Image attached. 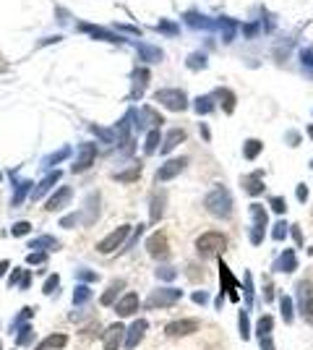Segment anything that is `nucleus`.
Instances as JSON below:
<instances>
[{
  "label": "nucleus",
  "mask_w": 313,
  "mask_h": 350,
  "mask_svg": "<svg viewBox=\"0 0 313 350\" xmlns=\"http://www.w3.org/2000/svg\"><path fill=\"white\" fill-rule=\"evenodd\" d=\"M68 345V335H63V332H55L50 337H44V343L37 345V350H63Z\"/></svg>",
  "instance_id": "20"
},
{
  "label": "nucleus",
  "mask_w": 313,
  "mask_h": 350,
  "mask_svg": "<svg viewBox=\"0 0 313 350\" xmlns=\"http://www.w3.org/2000/svg\"><path fill=\"white\" fill-rule=\"evenodd\" d=\"M279 308H282V321H284V324H292V316H295V308H292V298L282 296Z\"/></svg>",
  "instance_id": "31"
},
{
  "label": "nucleus",
  "mask_w": 313,
  "mask_h": 350,
  "mask_svg": "<svg viewBox=\"0 0 313 350\" xmlns=\"http://www.w3.org/2000/svg\"><path fill=\"white\" fill-rule=\"evenodd\" d=\"M34 316V308H21V311H18V316L11 321V327H8V332H16V329L18 327H21V324H26V319H32Z\"/></svg>",
  "instance_id": "35"
},
{
  "label": "nucleus",
  "mask_w": 313,
  "mask_h": 350,
  "mask_svg": "<svg viewBox=\"0 0 313 350\" xmlns=\"http://www.w3.org/2000/svg\"><path fill=\"white\" fill-rule=\"evenodd\" d=\"M139 296L136 293H125V296L120 298V301H115V314L120 316V319H125V316H133L136 311H139Z\"/></svg>",
  "instance_id": "12"
},
{
  "label": "nucleus",
  "mask_w": 313,
  "mask_h": 350,
  "mask_svg": "<svg viewBox=\"0 0 313 350\" xmlns=\"http://www.w3.org/2000/svg\"><path fill=\"white\" fill-rule=\"evenodd\" d=\"M125 288V280H115L113 285H110V288L102 293V298H99V303H102V306H113V303L117 301V296H120V290Z\"/></svg>",
  "instance_id": "22"
},
{
  "label": "nucleus",
  "mask_w": 313,
  "mask_h": 350,
  "mask_svg": "<svg viewBox=\"0 0 313 350\" xmlns=\"http://www.w3.org/2000/svg\"><path fill=\"white\" fill-rule=\"evenodd\" d=\"M186 165H188L186 157H180V160H167L159 170H156V180H172L175 175L183 173V168H186Z\"/></svg>",
  "instance_id": "14"
},
{
  "label": "nucleus",
  "mask_w": 313,
  "mask_h": 350,
  "mask_svg": "<svg viewBox=\"0 0 313 350\" xmlns=\"http://www.w3.org/2000/svg\"><path fill=\"white\" fill-rule=\"evenodd\" d=\"M188 277L193 280V282H204L206 280V272H204V266H198V264H188Z\"/></svg>",
  "instance_id": "38"
},
{
  "label": "nucleus",
  "mask_w": 313,
  "mask_h": 350,
  "mask_svg": "<svg viewBox=\"0 0 313 350\" xmlns=\"http://www.w3.org/2000/svg\"><path fill=\"white\" fill-rule=\"evenodd\" d=\"M214 97H222V102H225V113H233V107H235V94L230 89H217V94Z\"/></svg>",
  "instance_id": "37"
},
{
  "label": "nucleus",
  "mask_w": 313,
  "mask_h": 350,
  "mask_svg": "<svg viewBox=\"0 0 313 350\" xmlns=\"http://www.w3.org/2000/svg\"><path fill=\"white\" fill-rule=\"evenodd\" d=\"M164 204H167V196H164L162 191H156L154 199H152V207H149V219H152V222L162 219V215H164Z\"/></svg>",
  "instance_id": "21"
},
{
  "label": "nucleus",
  "mask_w": 313,
  "mask_h": 350,
  "mask_svg": "<svg viewBox=\"0 0 313 350\" xmlns=\"http://www.w3.org/2000/svg\"><path fill=\"white\" fill-rule=\"evenodd\" d=\"M21 277H24V269H13L11 277H8V288H16V285L21 282Z\"/></svg>",
  "instance_id": "53"
},
{
  "label": "nucleus",
  "mask_w": 313,
  "mask_h": 350,
  "mask_svg": "<svg viewBox=\"0 0 313 350\" xmlns=\"http://www.w3.org/2000/svg\"><path fill=\"white\" fill-rule=\"evenodd\" d=\"M131 235V225H120V227H115L113 233H110L105 241H99L97 243V251L99 254H113V251H117L123 243H125V238Z\"/></svg>",
  "instance_id": "5"
},
{
  "label": "nucleus",
  "mask_w": 313,
  "mask_h": 350,
  "mask_svg": "<svg viewBox=\"0 0 313 350\" xmlns=\"http://www.w3.org/2000/svg\"><path fill=\"white\" fill-rule=\"evenodd\" d=\"M183 298L180 288H156L149 293V301H146V308H167L172 303H178Z\"/></svg>",
  "instance_id": "3"
},
{
  "label": "nucleus",
  "mask_w": 313,
  "mask_h": 350,
  "mask_svg": "<svg viewBox=\"0 0 313 350\" xmlns=\"http://www.w3.org/2000/svg\"><path fill=\"white\" fill-rule=\"evenodd\" d=\"M32 191V180H16V193H13V207H18Z\"/></svg>",
  "instance_id": "29"
},
{
  "label": "nucleus",
  "mask_w": 313,
  "mask_h": 350,
  "mask_svg": "<svg viewBox=\"0 0 313 350\" xmlns=\"http://www.w3.org/2000/svg\"><path fill=\"white\" fill-rule=\"evenodd\" d=\"M272 238H274V241H284V238H287V222H284V219H279V222L274 225Z\"/></svg>",
  "instance_id": "43"
},
{
  "label": "nucleus",
  "mask_w": 313,
  "mask_h": 350,
  "mask_svg": "<svg viewBox=\"0 0 313 350\" xmlns=\"http://www.w3.org/2000/svg\"><path fill=\"white\" fill-rule=\"evenodd\" d=\"M29 248H39V251H58L60 248V243L55 241V238H50V235H42V238H34V241H29Z\"/></svg>",
  "instance_id": "25"
},
{
  "label": "nucleus",
  "mask_w": 313,
  "mask_h": 350,
  "mask_svg": "<svg viewBox=\"0 0 313 350\" xmlns=\"http://www.w3.org/2000/svg\"><path fill=\"white\" fill-rule=\"evenodd\" d=\"M146 329H149V321H146V319H136L133 324L125 329V343H123V345H125L128 350H133L136 345H141Z\"/></svg>",
  "instance_id": "10"
},
{
  "label": "nucleus",
  "mask_w": 313,
  "mask_h": 350,
  "mask_svg": "<svg viewBox=\"0 0 313 350\" xmlns=\"http://www.w3.org/2000/svg\"><path fill=\"white\" fill-rule=\"evenodd\" d=\"M159 139H162V133L156 131V128H152V131L146 133V141H144V154H154V149L159 146Z\"/></svg>",
  "instance_id": "30"
},
{
  "label": "nucleus",
  "mask_w": 313,
  "mask_h": 350,
  "mask_svg": "<svg viewBox=\"0 0 313 350\" xmlns=\"http://www.w3.org/2000/svg\"><path fill=\"white\" fill-rule=\"evenodd\" d=\"M66 157H68V146H63L60 152H55L52 157H47V160H44V165H55V162H60V160H66Z\"/></svg>",
  "instance_id": "48"
},
{
  "label": "nucleus",
  "mask_w": 313,
  "mask_h": 350,
  "mask_svg": "<svg viewBox=\"0 0 313 350\" xmlns=\"http://www.w3.org/2000/svg\"><path fill=\"white\" fill-rule=\"evenodd\" d=\"M237 332H240L243 340L251 337V321H248V311H245V308L237 314Z\"/></svg>",
  "instance_id": "33"
},
{
  "label": "nucleus",
  "mask_w": 313,
  "mask_h": 350,
  "mask_svg": "<svg viewBox=\"0 0 313 350\" xmlns=\"http://www.w3.org/2000/svg\"><path fill=\"white\" fill-rule=\"evenodd\" d=\"M206 66V58L204 55H198V52H193L191 58H188V68H193V71H198V68H204Z\"/></svg>",
  "instance_id": "44"
},
{
  "label": "nucleus",
  "mask_w": 313,
  "mask_h": 350,
  "mask_svg": "<svg viewBox=\"0 0 313 350\" xmlns=\"http://www.w3.org/2000/svg\"><path fill=\"white\" fill-rule=\"evenodd\" d=\"M89 301H91V290L86 285H76L73 288V306H86Z\"/></svg>",
  "instance_id": "27"
},
{
  "label": "nucleus",
  "mask_w": 313,
  "mask_h": 350,
  "mask_svg": "<svg viewBox=\"0 0 313 350\" xmlns=\"http://www.w3.org/2000/svg\"><path fill=\"white\" fill-rule=\"evenodd\" d=\"M146 84H149V71H146V68H136L133 71V91H131V97L139 99L144 94Z\"/></svg>",
  "instance_id": "19"
},
{
  "label": "nucleus",
  "mask_w": 313,
  "mask_h": 350,
  "mask_svg": "<svg viewBox=\"0 0 313 350\" xmlns=\"http://www.w3.org/2000/svg\"><path fill=\"white\" fill-rule=\"evenodd\" d=\"M141 58H146V60H162V52L154 50V47H144L141 50Z\"/></svg>",
  "instance_id": "49"
},
{
  "label": "nucleus",
  "mask_w": 313,
  "mask_h": 350,
  "mask_svg": "<svg viewBox=\"0 0 313 350\" xmlns=\"http://www.w3.org/2000/svg\"><path fill=\"white\" fill-rule=\"evenodd\" d=\"M29 264H44L47 262V254L44 251H34V254H29V259H26Z\"/></svg>",
  "instance_id": "52"
},
{
  "label": "nucleus",
  "mask_w": 313,
  "mask_h": 350,
  "mask_svg": "<svg viewBox=\"0 0 313 350\" xmlns=\"http://www.w3.org/2000/svg\"><path fill=\"white\" fill-rule=\"evenodd\" d=\"M125 343V327L120 321H115V324H110L105 332H102V348L105 350H120Z\"/></svg>",
  "instance_id": "8"
},
{
  "label": "nucleus",
  "mask_w": 313,
  "mask_h": 350,
  "mask_svg": "<svg viewBox=\"0 0 313 350\" xmlns=\"http://www.w3.org/2000/svg\"><path fill=\"white\" fill-rule=\"evenodd\" d=\"M272 209L277 212V215H284V212H287V204H284V199L274 196V199H272Z\"/></svg>",
  "instance_id": "51"
},
{
  "label": "nucleus",
  "mask_w": 313,
  "mask_h": 350,
  "mask_svg": "<svg viewBox=\"0 0 313 350\" xmlns=\"http://www.w3.org/2000/svg\"><path fill=\"white\" fill-rule=\"evenodd\" d=\"M264 230H266V222H253V227H251V243L253 246H259L264 241Z\"/></svg>",
  "instance_id": "39"
},
{
  "label": "nucleus",
  "mask_w": 313,
  "mask_h": 350,
  "mask_svg": "<svg viewBox=\"0 0 313 350\" xmlns=\"http://www.w3.org/2000/svg\"><path fill=\"white\" fill-rule=\"evenodd\" d=\"M146 251H149L154 259L159 262H167L170 259V243H167V235L164 233H154L146 238Z\"/></svg>",
  "instance_id": "9"
},
{
  "label": "nucleus",
  "mask_w": 313,
  "mask_h": 350,
  "mask_svg": "<svg viewBox=\"0 0 313 350\" xmlns=\"http://www.w3.org/2000/svg\"><path fill=\"white\" fill-rule=\"evenodd\" d=\"M78 217H81V215H68V217H63V219H60V227H73V225L78 222Z\"/></svg>",
  "instance_id": "54"
},
{
  "label": "nucleus",
  "mask_w": 313,
  "mask_h": 350,
  "mask_svg": "<svg viewBox=\"0 0 313 350\" xmlns=\"http://www.w3.org/2000/svg\"><path fill=\"white\" fill-rule=\"evenodd\" d=\"M94 157H97V144H81V149H78V160L73 162V173H81V170H86L89 165H94Z\"/></svg>",
  "instance_id": "13"
},
{
  "label": "nucleus",
  "mask_w": 313,
  "mask_h": 350,
  "mask_svg": "<svg viewBox=\"0 0 313 350\" xmlns=\"http://www.w3.org/2000/svg\"><path fill=\"white\" fill-rule=\"evenodd\" d=\"M201 136H204V141H209V139H211V133H209V128H206V126H201Z\"/></svg>",
  "instance_id": "62"
},
{
  "label": "nucleus",
  "mask_w": 313,
  "mask_h": 350,
  "mask_svg": "<svg viewBox=\"0 0 313 350\" xmlns=\"http://www.w3.org/2000/svg\"><path fill=\"white\" fill-rule=\"evenodd\" d=\"M298 199H300V201H306V199H308V188L303 186V183L298 186Z\"/></svg>",
  "instance_id": "59"
},
{
  "label": "nucleus",
  "mask_w": 313,
  "mask_h": 350,
  "mask_svg": "<svg viewBox=\"0 0 313 350\" xmlns=\"http://www.w3.org/2000/svg\"><path fill=\"white\" fill-rule=\"evenodd\" d=\"M243 285H245V303H248V306H253V274L251 272H245Z\"/></svg>",
  "instance_id": "42"
},
{
  "label": "nucleus",
  "mask_w": 313,
  "mask_h": 350,
  "mask_svg": "<svg viewBox=\"0 0 313 350\" xmlns=\"http://www.w3.org/2000/svg\"><path fill=\"white\" fill-rule=\"evenodd\" d=\"M8 266H11V262H0V277H3V274L8 272Z\"/></svg>",
  "instance_id": "61"
},
{
  "label": "nucleus",
  "mask_w": 313,
  "mask_h": 350,
  "mask_svg": "<svg viewBox=\"0 0 313 350\" xmlns=\"http://www.w3.org/2000/svg\"><path fill=\"white\" fill-rule=\"evenodd\" d=\"M29 280H32V274L24 272V277H21V282H18V288H21V290H29V285H32Z\"/></svg>",
  "instance_id": "58"
},
{
  "label": "nucleus",
  "mask_w": 313,
  "mask_h": 350,
  "mask_svg": "<svg viewBox=\"0 0 313 350\" xmlns=\"http://www.w3.org/2000/svg\"><path fill=\"white\" fill-rule=\"evenodd\" d=\"M272 329H274V319L266 314V316H261L259 321H256V335L259 337H266V335H272Z\"/></svg>",
  "instance_id": "32"
},
{
  "label": "nucleus",
  "mask_w": 313,
  "mask_h": 350,
  "mask_svg": "<svg viewBox=\"0 0 313 350\" xmlns=\"http://www.w3.org/2000/svg\"><path fill=\"white\" fill-rule=\"evenodd\" d=\"M198 327H201V321L198 319H175L170 321L167 327H164V335L167 337H188L193 332H198Z\"/></svg>",
  "instance_id": "7"
},
{
  "label": "nucleus",
  "mask_w": 313,
  "mask_h": 350,
  "mask_svg": "<svg viewBox=\"0 0 313 350\" xmlns=\"http://www.w3.org/2000/svg\"><path fill=\"white\" fill-rule=\"evenodd\" d=\"M11 233H13L16 238H21V235H26V233H32V225H29V222H16V225L11 227Z\"/></svg>",
  "instance_id": "47"
},
{
  "label": "nucleus",
  "mask_w": 313,
  "mask_h": 350,
  "mask_svg": "<svg viewBox=\"0 0 313 350\" xmlns=\"http://www.w3.org/2000/svg\"><path fill=\"white\" fill-rule=\"evenodd\" d=\"M243 188L248 191V196H259V193L264 191V173L256 170V173H251V175H245Z\"/></svg>",
  "instance_id": "18"
},
{
  "label": "nucleus",
  "mask_w": 313,
  "mask_h": 350,
  "mask_svg": "<svg viewBox=\"0 0 313 350\" xmlns=\"http://www.w3.org/2000/svg\"><path fill=\"white\" fill-rule=\"evenodd\" d=\"M175 277H178V269H175V266H170V264H159V266H156V280L170 282Z\"/></svg>",
  "instance_id": "36"
},
{
  "label": "nucleus",
  "mask_w": 313,
  "mask_h": 350,
  "mask_svg": "<svg viewBox=\"0 0 313 350\" xmlns=\"http://www.w3.org/2000/svg\"><path fill=\"white\" fill-rule=\"evenodd\" d=\"M34 343V327L26 321V324H21L16 329V345L18 348H26V345H32Z\"/></svg>",
  "instance_id": "24"
},
{
  "label": "nucleus",
  "mask_w": 313,
  "mask_h": 350,
  "mask_svg": "<svg viewBox=\"0 0 313 350\" xmlns=\"http://www.w3.org/2000/svg\"><path fill=\"white\" fill-rule=\"evenodd\" d=\"M139 173H141V168L136 165V168L125 170V173H117V175H113V178H115V180H123V183H128V180H139Z\"/></svg>",
  "instance_id": "40"
},
{
  "label": "nucleus",
  "mask_w": 313,
  "mask_h": 350,
  "mask_svg": "<svg viewBox=\"0 0 313 350\" xmlns=\"http://www.w3.org/2000/svg\"><path fill=\"white\" fill-rule=\"evenodd\" d=\"M156 102H162L167 110H172V113H183V110L188 107V97L183 94L180 89H162V91H156Z\"/></svg>",
  "instance_id": "4"
},
{
  "label": "nucleus",
  "mask_w": 313,
  "mask_h": 350,
  "mask_svg": "<svg viewBox=\"0 0 313 350\" xmlns=\"http://www.w3.org/2000/svg\"><path fill=\"white\" fill-rule=\"evenodd\" d=\"M251 217L253 222H269V215H266V209L261 204H251Z\"/></svg>",
  "instance_id": "41"
},
{
  "label": "nucleus",
  "mask_w": 313,
  "mask_h": 350,
  "mask_svg": "<svg viewBox=\"0 0 313 350\" xmlns=\"http://www.w3.org/2000/svg\"><path fill=\"white\" fill-rule=\"evenodd\" d=\"M71 196H73V188L71 186H63V188H58V191L52 193V199L44 204V209H47V212H58V209H63V207L68 204Z\"/></svg>",
  "instance_id": "15"
},
{
  "label": "nucleus",
  "mask_w": 313,
  "mask_h": 350,
  "mask_svg": "<svg viewBox=\"0 0 313 350\" xmlns=\"http://www.w3.org/2000/svg\"><path fill=\"white\" fill-rule=\"evenodd\" d=\"M193 303H196V306H206V301H209V293L206 290H196V293H193Z\"/></svg>",
  "instance_id": "50"
},
{
  "label": "nucleus",
  "mask_w": 313,
  "mask_h": 350,
  "mask_svg": "<svg viewBox=\"0 0 313 350\" xmlns=\"http://www.w3.org/2000/svg\"><path fill=\"white\" fill-rule=\"evenodd\" d=\"M298 269V259H295V251L292 248H287V251H282V256H277V262H274V272H295Z\"/></svg>",
  "instance_id": "16"
},
{
  "label": "nucleus",
  "mask_w": 313,
  "mask_h": 350,
  "mask_svg": "<svg viewBox=\"0 0 313 350\" xmlns=\"http://www.w3.org/2000/svg\"><path fill=\"white\" fill-rule=\"evenodd\" d=\"M183 141H186V131H183V128H172V131L167 133V141L162 144V154H170L175 146L183 144Z\"/></svg>",
  "instance_id": "23"
},
{
  "label": "nucleus",
  "mask_w": 313,
  "mask_h": 350,
  "mask_svg": "<svg viewBox=\"0 0 313 350\" xmlns=\"http://www.w3.org/2000/svg\"><path fill=\"white\" fill-rule=\"evenodd\" d=\"M308 133H311V136H313V126H311V131H308Z\"/></svg>",
  "instance_id": "63"
},
{
  "label": "nucleus",
  "mask_w": 313,
  "mask_h": 350,
  "mask_svg": "<svg viewBox=\"0 0 313 350\" xmlns=\"http://www.w3.org/2000/svg\"><path fill=\"white\" fill-rule=\"evenodd\" d=\"M206 212L219 219H230V215H233V196H230V191L227 188L211 191L206 196Z\"/></svg>",
  "instance_id": "1"
},
{
  "label": "nucleus",
  "mask_w": 313,
  "mask_h": 350,
  "mask_svg": "<svg viewBox=\"0 0 313 350\" xmlns=\"http://www.w3.org/2000/svg\"><path fill=\"white\" fill-rule=\"evenodd\" d=\"M76 277H78L81 282H97V280H99V274H97V272H91V269H78V272H76Z\"/></svg>",
  "instance_id": "46"
},
{
  "label": "nucleus",
  "mask_w": 313,
  "mask_h": 350,
  "mask_svg": "<svg viewBox=\"0 0 313 350\" xmlns=\"http://www.w3.org/2000/svg\"><path fill=\"white\" fill-rule=\"evenodd\" d=\"M196 113H198V115L214 113V97H198V99H196Z\"/></svg>",
  "instance_id": "34"
},
{
  "label": "nucleus",
  "mask_w": 313,
  "mask_h": 350,
  "mask_svg": "<svg viewBox=\"0 0 313 350\" xmlns=\"http://www.w3.org/2000/svg\"><path fill=\"white\" fill-rule=\"evenodd\" d=\"M298 308L306 319H313V290L311 282H300L298 285Z\"/></svg>",
  "instance_id": "11"
},
{
  "label": "nucleus",
  "mask_w": 313,
  "mask_h": 350,
  "mask_svg": "<svg viewBox=\"0 0 313 350\" xmlns=\"http://www.w3.org/2000/svg\"><path fill=\"white\" fill-rule=\"evenodd\" d=\"M290 233H292V241H295L298 246H303V233H300V227H298V225H292V227H290Z\"/></svg>",
  "instance_id": "57"
},
{
  "label": "nucleus",
  "mask_w": 313,
  "mask_h": 350,
  "mask_svg": "<svg viewBox=\"0 0 313 350\" xmlns=\"http://www.w3.org/2000/svg\"><path fill=\"white\" fill-rule=\"evenodd\" d=\"M261 149H264V144L259 139H248L243 146V154H245V160H256L261 154Z\"/></svg>",
  "instance_id": "28"
},
{
  "label": "nucleus",
  "mask_w": 313,
  "mask_h": 350,
  "mask_svg": "<svg viewBox=\"0 0 313 350\" xmlns=\"http://www.w3.org/2000/svg\"><path fill=\"white\" fill-rule=\"evenodd\" d=\"M60 175H63L60 170H52V173L47 175V178H44V180L39 183V186H37V188L32 191V201H39V199H44V196H47V191H50V188L55 186V183L60 180Z\"/></svg>",
  "instance_id": "17"
},
{
  "label": "nucleus",
  "mask_w": 313,
  "mask_h": 350,
  "mask_svg": "<svg viewBox=\"0 0 313 350\" xmlns=\"http://www.w3.org/2000/svg\"><path fill=\"white\" fill-rule=\"evenodd\" d=\"M0 350H3V345H0Z\"/></svg>",
  "instance_id": "64"
},
{
  "label": "nucleus",
  "mask_w": 313,
  "mask_h": 350,
  "mask_svg": "<svg viewBox=\"0 0 313 350\" xmlns=\"http://www.w3.org/2000/svg\"><path fill=\"white\" fill-rule=\"evenodd\" d=\"M225 246H227L225 235L211 230V233H204V235L196 241V251H198L201 259H211V256H219V254H222Z\"/></svg>",
  "instance_id": "2"
},
{
  "label": "nucleus",
  "mask_w": 313,
  "mask_h": 350,
  "mask_svg": "<svg viewBox=\"0 0 313 350\" xmlns=\"http://www.w3.org/2000/svg\"><path fill=\"white\" fill-rule=\"evenodd\" d=\"M264 298H266V303H272V301H274V285H272V282H266V285H264Z\"/></svg>",
  "instance_id": "56"
},
{
  "label": "nucleus",
  "mask_w": 313,
  "mask_h": 350,
  "mask_svg": "<svg viewBox=\"0 0 313 350\" xmlns=\"http://www.w3.org/2000/svg\"><path fill=\"white\" fill-rule=\"evenodd\" d=\"M219 280H222V288H219V293L222 296H230V301L233 303H240V293H237V280L235 274L230 272V266L219 259Z\"/></svg>",
  "instance_id": "6"
},
{
  "label": "nucleus",
  "mask_w": 313,
  "mask_h": 350,
  "mask_svg": "<svg viewBox=\"0 0 313 350\" xmlns=\"http://www.w3.org/2000/svg\"><path fill=\"white\" fill-rule=\"evenodd\" d=\"M99 215V193H91L86 199V225H91Z\"/></svg>",
  "instance_id": "26"
},
{
  "label": "nucleus",
  "mask_w": 313,
  "mask_h": 350,
  "mask_svg": "<svg viewBox=\"0 0 313 350\" xmlns=\"http://www.w3.org/2000/svg\"><path fill=\"white\" fill-rule=\"evenodd\" d=\"M58 285H60V277H58V274H50L47 282H44V288H42V293H44V296H50L52 290H58Z\"/></svg>",
  "instance_id": "45"
},
{
  "label": "nucleus",
  "mask_w": 313,
  "mask_h": 350,
  "mask_svg": "<svg viewBox=\"0 0 313 350\" xmlns=\"http://www.w3.org/2000/svg\"><path fill=\"white\" fill-rule=\"evenodd\" d=\"M214 306H217V311H222V306H225V296H222V293H219V296H217Z\"/></svg>",
  "instance_id": "60"
},
{
  "label": "nucleus",
  "mask_w": 313,
  "mask_h": 350,
  "mask_svg": "<svg viewBox=\"0 0 313 350\" xmlns=\"http://www.w3.org/2000/svg\"><path fill=\"white\" fill-rule=\"evenodd\" d=\"M259 343H261V350H277L274 348V340L266 335V337H259Z\"/></svg>",
  "instance_id": "55"
}]
</instances>
